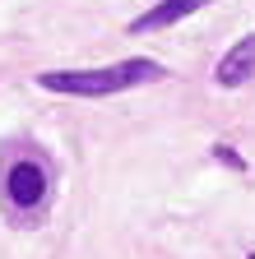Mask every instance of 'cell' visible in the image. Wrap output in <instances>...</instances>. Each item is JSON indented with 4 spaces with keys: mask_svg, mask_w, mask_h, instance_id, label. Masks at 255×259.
<instances>
[{
    "mask_svg": "<svg viewBox=\"0 0 255 259\" xmlns=\"http://www.w3.org/2000/svg\"><path fill=\"white\" fill-rule=\"evenodd\" d=\"M246 79H255V32H246V37L223 51V60L213 65V83L218 88H241Z\"/></svg>",
    "mask_w": 255,
    "mask_h": 259,
    "instance_id": "obj_3",
    "label": "cell"
},
{
    "mask_svg": "<svg viewBox=\"0 0 255 259\" xmlns=\"http://www.w3.org/2000/svg\"><path fill=\"white\" fill-rule=\"evenodd\" d=\"M47 185H51V171H47L42 157H14L10 167H5V176H0V190H5V199H10L14 213L42 208Z\"/></svg>",
    "mask_w": 255,
    "mask_h": 259,
    "instance_id": "obj_2",
    "label": "cell"
},
{
    "mask_svg": "<svg viewBox=\"0 0 255 259\" xmlns=\"http://www.w3.org/2000/svg\"><path fill=\"white\" fill-rule=\"evenodd\" d=\"M246 259H255V254H246Z\"/></svg>",
    "mask_w": 255,
    "mask_h": 259,
    "instance_id": "obj_6",
    "label": "cell"
},
{
    "mask_svg": "<svg viewBox=\"0 0 255 259\" xmlns=\"http://www.w3.org/2000/svg\"><path fill=\"white\" fill-rule=\"evenodd\" d=\"M213 157H218V162H228L232 171H246V157H241L232 144H213Z\"/></svg>",
    "mask_w": 255,
    "mask_h": 259,
    "instance_id": "obj_5",
    "label": "cell"
},
{
    "mask_svg": "<svg viewBox=\"0 0 255 259\" xmlns=\"http://www.w3.org/2000/svg\"><path fill=\"white\" fill-rule=\"evenodd\" d=\"M204 5H209V0H158L153 10H144L139 19H130V32H163V28L181 23L186 14H195Z\"/></svg>",
    "mask_w": 255,
    "mask_h": 259,
    "instance_id": "obj_4",
    "label": "cell"
},
{
    "mask_svg": "<svg viewBox=\"0 0 255 259\" xmlns=\"http://www.w3.org/2000/svg\"><path fill=\"white\" fill-rule=\"evenodd\" d=\"M153 79H167V65H158L149 56H130V60H116V65H98V70H47V74H38V83L47 93H60V97H112V93L139 88Z\"/></svg>",
    "mask_w": 255,
    "mask_h": 259,
    "instance_id": "obj_1",
    "label": "cell"
}]
</instances>
